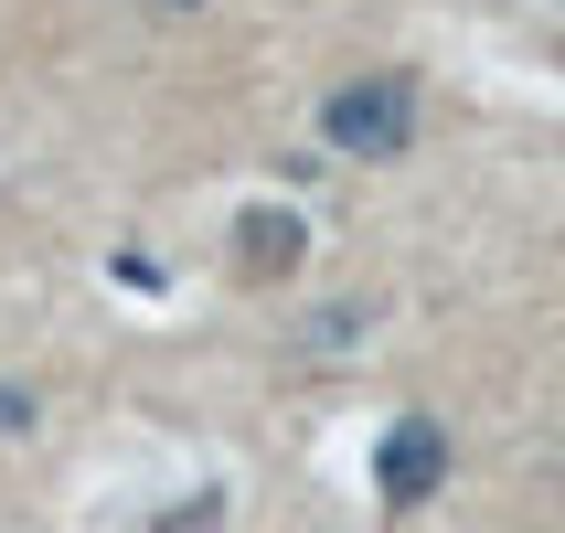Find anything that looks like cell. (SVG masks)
<instances>
[{"label":"cell","instance_id":"6da1fadb","mask_svg":"<svg viewBox=\"0 0 565 533\" xmlns=\"http://www.w3.org/2000/svg\"><path fill=\"white\" fill-rule=\"evenodd\" d=\"M320 139L342 160H395L416 139V86L406 75H352V86L320 96Z\"/></svg>","mask_w":565,"mask_h":533},{"label":"cell","instance_id":"3957f363","mask_svg":"<svg viewBox=\"0 0 565 533\" xmlns=\"http://www.w3.org/2000/svg\"><path fill=\"white\" fill-rule=\"evenodd\" d=\"M235 246H246V267H256V278H288V267L310 256V224L267 203V214H246V235H235Z\"/></svg>","mask_w":565,"mask_h":533},{"label":"cell","instance_id":"277c9868","mask_svg":"<svg viewBox=\"0 0 565 533\" xmlns=\"http://www.w3.org/2000/svg\"><path fill=\"white\" fill-rule=\"evenodd\" d=\"M22 416H32V395H22V384H0V427H22Z\"/></svg>","mask_w":565,"mask_h":533},{"label":"cell","instance_id":"7a4b0ae2","mask_svg":"<svg viewBox=\"0 0 565 533\" xmlns=\"http://www.w3.org/2000/svg\"><path fill=\"white\" fill-rule=\"evenodd\" d=\"M374 480H384V502H395V512L427 502V491L448 480V427H438V416H395L384 448H374Z\"/></svg>","mask_w":565,"mask_h":533}]
</instances>
